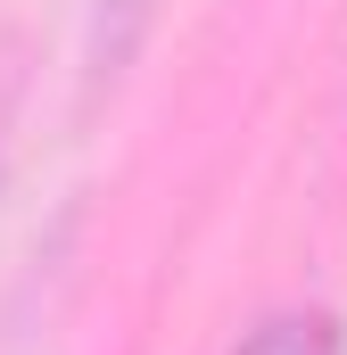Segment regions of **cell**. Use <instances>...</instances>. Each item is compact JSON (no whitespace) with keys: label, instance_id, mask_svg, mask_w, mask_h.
<instances>
[{"label":"cell","instance_id":"cell-1","mask_svg":"<svg viewBox=\"0 0 347 355\" xmlns=\"http://www.w3.org/2000/svg\"><path fill=\"white\" fill-rule=\"evenodd\" d=\"M232 355H339V322L331 314H273Z\"/></svg>","mask_w":347,"mask_h":355}]
</instances>
